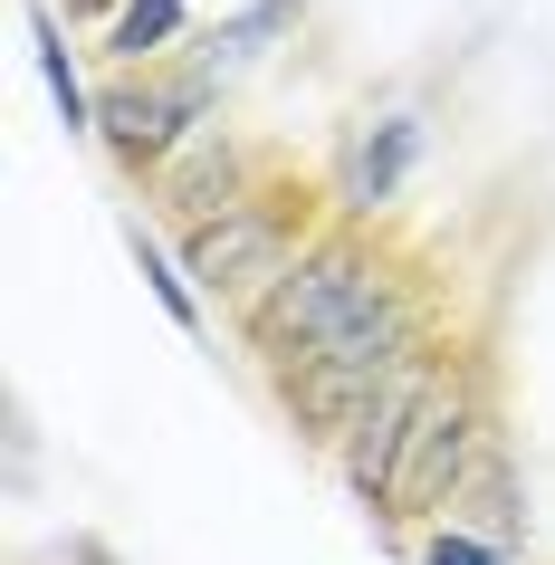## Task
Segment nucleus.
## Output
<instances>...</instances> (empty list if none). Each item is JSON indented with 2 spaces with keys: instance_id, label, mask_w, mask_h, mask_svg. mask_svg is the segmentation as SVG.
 I'll return each mask as SVG.
<instances>
[{
  "instance_id": "1",
  "label": "nucleus",
  "mask_w": 555,
  "mask_h": 565,
  "mask_svg": "<svg viewBox=\"0 0 555 565\" xmlns=\"http://www.w3.org/2000/svg\"><path fill=\"white\" fill-rule=\"evenodd\" d=\"M239 345L259 374H297V364H335L354 384H383L403 374L412 355H431L450 335V298L421 259H403L393 239L354 231V221H325L317 249L268 288L259 307L231 317Z\"/></svg>"
},
{
  "instance_id": "2",
  "label": "nucleus",
  "mask_w": 555,
  "mask_h": 565,
  "mask_svg": "<svg viewBox=\"0 0 555 565\" xmlns=\"http://www.w3.org/2000/svg\"><path fill=\"white\" fill-rule=\"evenodd\" d=\"M508 431V393H498V345L489 335H450V355H440L431 393H421V413H412V441H403V479H393V508H383V527L421 536L450 518L460 499V479L479 470V450Z\"/></svg>"
},
{
  "instance_id": "3",
  "label": "nucleus",
  "mask_w": 555,
  "mask_h": 565,
  "mask_svg": "<svg viewBox=\"0 0 555 565\" xmlns=\"http://www.w3.org/2000/svg\"><path fill=\"white\" fill-rule=\"evenodd\" d=\"M325 221H335L325 182H307V173H268L249 202H231L221 221H202V231H182V278L239 317V307H259L268 288H278V278H288L307 249H317Z\"/></svg>"
},
{
  "instance_id": "4",
  "label": "nucleus",
  "mask_w": 555,
  "mask_h": 565,
  "mask_svg": "<svg viewBox=\"0 0 555 565\" xmlns=\"http://www.w3.org/2000/svg\"><path fill=\"white\" fill-rule=\"evenodd\" d=\"M211 116H221V87H211L192 58L116 67V77L96 87V145L116 153V173H125V182H145V192L211 135Z\"/></svg>"
},
{
  "instance_id": "5",
  "label": "nucleus",
  "mask_w": 555,
  "mask_h": 565,
  "mask_svg": "<svg viewBox=\"0 0 555 565\" xmlns=\"http://www.w3.org/2000/svg\"><path fill=\"white\" fill-rule=\"evenodd\" d=\"M421 153H431V116H421V106H383V116H354V125H345V145H335V163H325V202H335V221L374 231L383 211L412 192Z\"/></svg>"
},
{
  "instance_id": "6",
  "label": "nucleus",
  "mask_w": 555,
  "mask_h": 565,
  "mask_svg": "<svg viewBox=\"0 0 555 565\" xmlns=\"http://www.w3.org/2000/svg\"><path fill=\"white\" fill-rule=\"evenodd\" d=\"M268 173H278L268 153H249V145L231 135V125H211L202 145H192V153L173 163V173L153 182V211H163V231L182 239V231H202V221H221L231 202H249V192H259Z\"/></svg>"
},
{
  "instance_id": "7",
  "label": "nucleus",
  "mask_w": 555,
  "mask_h": 565,
  "mask_svg": "<svg viewBox=\"0 0 555 565\" xmlns=\"http://www.w3.org/2000/svg\"><path fill=\"white\" fill-rule=\"evenodd\" d=\"M450 527L489 536V546H508V556H526V470H517V431H498L489 450H479V470L460 479V499H450Z\"/></svg>"
},
{
  "instance_id": "8",
  "label": "nucleus",
  "mask_w": 555,
  "mask_h": 565,
  "mask_svg": "<svg viewBox=\"0 0 555 565\" xmlns=\"http://www.w3.org/2000/svg\"><path fill=\"white\" fill-rule=\"evenodd\" d=\"M297 10H307V0H249V10H231V20H211V30L192 39L182 58L202 67L211 87H231V77H249V67H259L268 49L297 30Z\"/></svg>"
},
{
  "instance_id": "9",
  "label": "nucleus",
  "mask_w": 555,
  "mask_h": 565,
  "mask_svg": "<svg viewBox=\"0 0 555 565\" xmlns=\"http://www.w3.org/2000/svg\"><path fill=\"white\" fill-rule=\"evenodd\" d=\"M182 30H192L182 0H125L116 20H106V49L96 58L106 67H163V58H182Z\"/></svg>"
},
{
  "instance_id": "10",
  "label": "nucleus",
  "mask_w": 555,
  "mask_h": 565,
  "mask_svg": "<svg viewBox=\"0 0 555 565\" xmlns=\"http://www.w3.org/2000/svg\"><path fill=\"white\" fill-rule=\"evenodd\" d=\"M30 39H39V67H49V96H58L67 135H96V96L77 87V58H67V30H58L49 0H30Z\"/></svg>"
},
{
  "instance_id": "11",
  "label": "nucleus",
  "mask_w": 555,
  "mask_h": 565,
  "mask_svg": "<svg viewBox=\"0 0 555 565\" xmlns=\"http://www.w3.org/2000/svg\"><path fill=\"white\" fill-rule=\"evenodd\" d=\"M125 239H135V259H145V278H153V298L173 307V327H182V335H202V327H211V317H202V288H192V278H173V268H163V249H153V231H145V221H135V231H125Z\"/></svg>"
},
{
  "instance_id": "12",
  "label": "nucleus",
  "mask_w": 555,
  "mask_h": 565,
  "mask_svg": "<svg viewBox=\"0 0 555 565\" xmlns=\"http://www.w3.org/2000/svg\"><path fill=\"white\" fill-rule=\"evenodd\" d=\"M412 556H421V565H517V556H508V546H489V536L450 527V518H440V527H421V536H412Z\"/></svg>"
},
{
  "instance_id": "13",
  "label": "nucleus",
  "mask_w": 555,
  "mask_h": 565,
  "mask_svg": "<svg viewBox=\"0 0 555 565\" xmlns=\"http://www.w3.org/2000/svg\"><path fill=\"white\" fill-rule=\"evenodd\" d=\"M67 10H77V20H116L125 0H67Z\"/></svg>"
}]
</instances>
